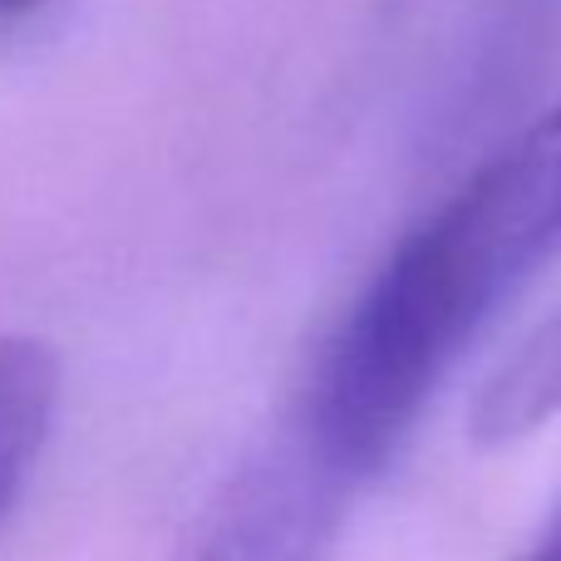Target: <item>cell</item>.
Wrapping results in <instances>:
<instances>
[{"instance_id":"cell-1","label":"cell","mask_w":561,"mask_h":561,"mask_svg":"<svg viewBox=\"0 0 561 561\" xmlns=\"http://www.w3.org/2000/svg\"><path fill=\"white\" fill-rule=\"evenodd\" d=\"M561 252V99L389 252L335 330L306 424L355 478L409 434L473 335Z\"/></svg>"},{"instance_id":"cell-5","label":"cell","mask_w":561,"mask_h":561,"mask_svg":"<svg viewBox=\"0 0 561 561\" xmlns=\"http://www.w3.org/2000/svg\"><path fill=\"white\" fill-rule=\"evenodd\" d=\"M30 5H39V0H0V20H10V15H25Z\"/></svg>"},{"instance_id":"cell-4","label":"cell","mask_w":561,"mask_h":561,"mask_svg":"<svg viewBox=\"0 0 561 561\" xmlns=\"http://www.w3.org/2000/svg\"><path fill=\"white\" fill-rule=\"evenodd\" d=\"M561 414V310L542 320L503 359L483 394L473 399V444L507 448Z\"/></svg>"},{"instance_id":"cell-3","label":"cell","mask_w":561,"mask_h":561,"mask_svg":"<svg viewBox=\"0 0 561 561\" xmlns=\"http://www.w3.org/2000/svg\"><path fill=\"white\" fill-rule=\"evenodd\" d=\"M59 404V365L30 335L0 340V527L10 523Z\"/></svg>"},{"instance_id":"cell-2","label":"cell","mask_w":561,"mask_h":561,"mask_svg":"<svg viewBox=\"0 0 561 561\" xmlns=\"http://www.w3.org/2000/svg\"><path fill=\"white\" fill-rule=\"evenodd\" d=\"M350 483L355 473L300 414L213 497L178 561H330Z\"/></svg>"}]
</instances>
